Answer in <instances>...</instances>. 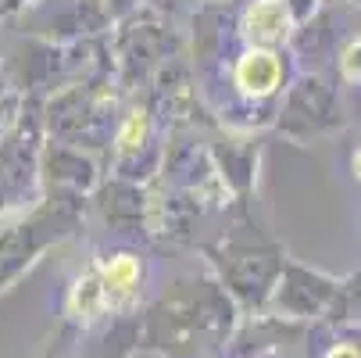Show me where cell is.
<instances>
[{
  "instance_id": "6da1fadb",
  "label": "cell",
  "mask_w": 361,
  "mask_h": 358,
  "mask_svg": "<svg viewBox=\"0 0 361 358\" xmlns=\"http://www.w3.org/2000/svg\"><path fill=\"white\" fill-rule=\"evenodd\" d=\"M333 90L322 79H304L283 108V126L297 136L319 133L326 126H333Z\"/></svg>"
},
{
  "instance_id": "7a4b0ae2",
  "label": "cell",
  "mask_w": 361,
  "mask_h": 358,
  "mask_svg": "<svg viewBox=\"0 0 361 358\" xmlns=\"http://www.w3.org/2000/svg\"><path fill=\"white\" fill-rule=\"evenodd\" d=\"M222 269L233 283V290L247 294V297H262L269 290V283L276 280L279 273V262H276V251H254V247H229L226 258H222Z\"/></svg>"
},
{
  "instance_id": "3957f363",
  "label": "cell",
  "mask_w": 361,
  "mask_h": 358,
  "mask_svg": "<svg viewBox=\"0 0 361 358\" xmlns=\"http://www.w3.org/2000/svg\"><path fill=\"white\" fill-rule=\"evenodd\" d=\"M286 32H290V4L286 0H254L243 11V36L257 50L286 40Z\"/></svg>"
},
{
  "instance_id": "277c9868",
  "label": "cell",
  "mask_w": 361,
  "mask_h": 358,
  "mask_svg": "<svg viewBox=\"0 0 361 358\" xmlns=\"http://www.w3.org/2000/svg\"><path fill=\"white\" fill-rule=\"evenodd\" d=\"M283 79V65L272 50H247V54L236 61V83L240 90L254 93V97H265L279 86Z\"/></svg>"
},
{
  "instance_id": "5b68a950",
  "label": "cell",
  "mask_w": 361,
  "mask_h": 358,
  "mask_svg": "<svg viewBox=\"0 0 361 358\" xmlns=\"http://www.w3.org/2000/svg\"><path fill=\"white\" fill-rule=\"evenodd\" d=\"M136 280H140V265H136L133 254H111V262H104V269H100V276H97V283H100V290H104L108 301L126 297L136 287Z\"/></svg>"
},
{
  "instance_id": "8992f818",
  "label": "cell",
  "mask_w": 361,
  "mask_h": 358,
  "mask_svg": "<svg viewBox=\"0 0 361 358\" xmlns=\"http://www.w3.org/2000/svg\"><path fill=\"white\" fill-rule=\"evenodd\" d=\"M147 140V115L143 112H129L122 133H118V150L122 155H133V150H140Z\"/></svg>"
},
{
  "instance_id": "52a82bcc",
  "label": "cell",
  "mask_w": 361,
  "mask_h": 358,
  "mask_svg": "<svg viewBox=\"0 0 361 358\" xmlns=\"http://www.w3.org/2000/svg\"><path fill=\"white\" fill-rule=\"evenodd\" d=\"M340 72H343L350 83H361V40H354V43L343 50V58H340Z\"/></svg>"
},
{
  "instance_id": "ba28073f",
  "label": "cell",
  "mask_w": 361,
  "mask_h": 358,
  "mask_svg": "<svg viewBox=\"0 0 361 358\" xmlns=\"http://www.w3.org/2000/svg\"><path fill=\"white\" fill-rule=\"evenodd\" d=\"M329 358H357V351H354V347H336Z\"/></svg>"
},
{
  "instance_id": "9c48e42d",
  "label": "cell",
  "mask_w": 361,
  "mask_h": 358,
  "mask_svg": "<svg viewBox=\"0 0 361 358\" xmlns=\"http://www.w3.org/2000/svg\"><path fill=\"white\" fill-rule=\"evenodd\" d=\"M354 169H357V176H361V150H357V158H354Z\"/></svg>"
}]
</instances>
